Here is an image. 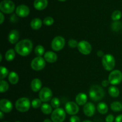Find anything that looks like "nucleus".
I'll use <instances>...</instances> for the list:
<instances>
[{"label": "nucleus", "mask_w": 122, "mask_h": 122, "mask_svg": "<svg viewBox=\"0 0 122 122\" xmlns=\"http://www.w3.org/2000/svg\"></svg>", "instance_id": "8fccbe9b"}, {"label": "nucleus", "mask_w": 122, "mask_h": 122, "mask_svg": "<svg viewBox=\"0 0 122 122\" xmlns=\"http://www.w3.org/2000/svg\"><path fill=\"white\" fill-rule=\"evenodd\" d=\"M52 92L50 88L44 87L39 92V99L43 102H48L52 100Z\"/></svg>", "instance_id": "9b49d317"}, {"label": "nucleus", "mask_w": 122, "mask_h": 122, "mask_svg": "<svg viewBox=\"0 0 122 122\" xmlns=\"http://www.w3.org/2000/svg\"><path fill=\"white\" fill-rule=\"evenodd\" d=\"M44 122H52V121L51 120H50V119H45V120H44Z\"/></svg>", "instance_id": "c03bdc74"}, {"label": "nucleus", "mask_w": 122, "mask_h": 122, "mask_svg": "<svg viewBox=\"0 0 122 122\" xmlns=\"http://www.w3.org/2000/svg\"><path fill=\"white\" fill-rule=\"evenodd\" d=\"M0 70H1V74H0V79L2 80L3 79L5 78L8 75H9V71L5 67L1 66L0 67Z\"/></svg>", "instance_id": "2f4dec72"}, {"label": "nucleus", "mask_w": 122, "mask_h": 122, "mask_svg": "<svg viewBox=\"0 0 122 122\" xmlns=\"http://www.w3.org/2000/svg\"><path fill=\"white\" fill-rule=\"evenodd\" d=\"M97 110L101 114H105L108 112V106L105 102H100L97 106Z\"/></svg>", "instance_id": "5701e85b"}, {"label": "nucleus", "mask_w": 122, "mask_h": 122, "mask_svg": "<svg viewBox=\"0 0 122 122\" xmlns=\"http://www.w3.org/2000/svg\"><path fill=\"white\" fill-rule=\"evenodd\" d=\"M97 56L99 57H103L104 56V54L102 51H98L97 52Z\"/></svg>", "instance_id": "79ce46f5"}, {"label": "nucleus", "mask_w": 122, "mask_h": 122, "mask_svg": "<svg viewBox=\"0 0 122 122\" xmlns=\"http://www.w3.org/2000/svg\"><path fill=\"white\" fill-rule=\"evenodd\" d=\"M15 13L18 16L20 17H26L30 13V9L26 5H20L17 7Z\"/></svg>", "instance_id": "4468645a"}, {"label": "nucleus", "mask_w": 122, "mask_h": 122, "mask_svg": "<svg viewBox=\"0 0 122 122\" xmlns=\"http://www.w3.org/2000/svg\"><path fill=\"white\" fill-rule=\"evenodd\" d=\"M13 107L11 102L7 99H2L0 101V109L3 113H10L13 110Z\"/></svg>", "instance_id": "ddd939ff"}, {"label": "nucleus", "mask_w": 122, "mask_h": 122, "mask_svg": "<svg viewBox=\"0 0 122 122\" xmlns=\"http://www.w3.org/2000/svg\"><path fill=\"white\" fill-rule=\"evenodd\" d=\"M54 22V21L53 18L51 17H46L43 21V23L46 26H51V25H53Z\"/></svg>", "instance_id": "f704fd0d"}, {"label": "nucleus", "mask_w": 122, "mask_h": 122, "mask_svg": "<svg viewBox=\"0 0 122 122\" xmlns=\"http://www.w3.org/2000/svg\"><path fill=\"white\" fill-rule=\"evenodd\" d=\"M51 104L53 108H58L60 106V101L57 98H53L51 101Z\"/></svg>", "instance_id": "473e14b6"}, {"label": "nucleus", "mask_w": 122, "mask_h": 122, "mask_svg": "<svg viewBox=\"0 0 122 122\" xmlns=\"http://www.w3.org/2000/svg\"><path fill=\"white\" fill-rule=\"evenodd\" d=\"M30 102L27 98L23 97L19 98L15 102V108L20 112H26L30 109Z\"/></svg>", "instance_id": "20e7f679"}, {"label": "nucleus", "mask_w": 122, "mask_h": 122, "mask_svg": "<svg viewBox=\"0 0 122 122\" xmlns=\"http://www.w3.org/2000/svg\"><path fill=\"white\" fill-rule=\"evenodd\" d=\"M78 44L77 41L75 40V39H70L68 42V44H69V46L70 48H75L77 47L78 46Z\"/></svg>", "instance_id": "c9c22d12"}, {"label": "nucleus", "mask_w": 122, "mask_h": 122, "mask_svg": "<svg viewBox=\"0 0 122 122\" xmlns=\"http://www.w3.org/2000/svg\"><path fill=\"white\" fill-rule=\"evenodd\" d=\"M19 38H20L19 32L17 30H12L8 36V41L12 44H15L18 42Z\"/></svg>", "instance_id": "dca6fc26"}, {"label": "nucleus", "mask_w": 122, "mask_h": 122, "mask_svg": "<svg viewBox=\"0 0 122 122\" xmlns=\"http://www.w3.org/2000/svg\"><path fill=\"white\" fill-rule=\"evenodd\" d=\"M65 110L67 114L69 115L75 116V114H77L79 110L77 104L73 101H69L67 102L65 106Z\"/></svg>", "instance_id": "f8f14e48"}, {"label": "nucleus", "mask_w": 122, "mask_h": 122, "mask_svg": "<svg viewBox=\"0 0 122 122\" xmlns=\"http://www.w3.org/2000/svg\"><path fill=\"white\" fill-rule=\"evenodd\" d=\"M108 81L113 85H119L122 81V73L119 70H113L110 73Z\"/></svg>", "instance_id": "0eeeda50"}, {"label": "nucleus", "mask_w": 122, "mask_h": 122, "mask_svg": "<svg viewBox=\"0 0 122 122\" xmlns=\"http://www.w3.org/2000/svg\"><path fill=\"white\" fill-rule=\"evenodd\" d=\"M70 122H81V120H80L79 117L75 115L70 117Z\"/></svg>", "instance_id": "4c0bfd02"}, {"label": "nucleus", "mask_w": 122, "mask_h": 122, "mask_svg": "<svg viewBox=\"0 0 122 122\" xmlns=\"http://www.w3.org/2000/svg\"><path fill=\"white\" fill-rule=\"evenodd\" d=\"M48 0H35L33 5L37 10H43L48 5Z\"/></svg>", "instance_id": "a211bd4d"}, {"label": "nucleus", "mask_w": 122, "mask_h": 122, "mask_svg": "<svg viewBox=\"0 0 122 122\" xmlns=\"http://www.w3.org/2000/svg\"><path fill=\"white\" fill-rule=\"evenodd\" d=\"M57 54L52 51H48L44 54V59L46 61L50 63H53L57 61Z\"/></svg>", "instance_id": "f3484780"}, {"label": "nucleus", "mask_w": 122, "mask_h": 122, "mask_svg": "<svg viewBox=\"0 0 122 122\" xmlns=\"http://www.w3.org/2000/svg\"><path fill=\"white\" fill-rule=\"evenodd\" d=\"M3 116H4L3 112H0V119H3Z\"/></svg>", "instance_id": "37998d69"}, {"label": "nucleus", "mask_w": 122, "mask_h": 122, "mask_svg": "<svg viewBox=\"0 0 122 122\" xmlns=\"http://www.w3.org/2000/svg\"><path fill=\"white\" fill-rule=\"evenodd\" d=\"M65 45V39L63 37L58 36L52 39L51 48L55 51H59L64 48Z\"/></svg>", "instance_id": "6e6552de"}, {"label": "nucleus", "mask_w": 122, "mask_h": 122, "mask_svg": "<svg viewBox=\"0 0 122 122\" xmlns=\"http://www.w3.org/2000/svg\"><path fill=\"white\" fill-rule=\"evenodd\" d=\"M95 112V106L91 102L86 104L83 107V113L86 116L92 117L94 115Z\"/></svg>", "instance_id": "2eb2a0df"}, {"label": "nucleus", "mask_w": 122, "mask_h": 122, "mask_svg": "<svg viewBox=\"0 0 122 122\" xmlns=\"http://www.w3.org/2000/svg\"><path fill=\"white\" fill-rule=\"evenodd\" d=\"M44 52H45V49H44V46L42 45H38L35 47V53L37 57H41L44 54Z\"/></svg>", "instance_id": "c756f323"}, {"label": "nucleus", "mask_w": 122, "mask_h": 122, "mask_svg": "<svg viewBox=\"0 0 122 122\" xmlns=\"http://www.w3.org/2000/svg\"><path fill=\"white\" fill-rule=\"evenodd\" d=\"M41 111L44 114H50L52 113V106H50L48 104H43L41 106Z\"/></svg>", "instance_id": "a878e982"}, {"label": "nucleus", "mask_w": 122, "mask_h": 122, "mask_svg": "<svg viewBox=\"0 0 122 122\" xmlns=\"http://www.w3.org/2000/svg\"><path fill=\"white\" fill-rule=\"evenodd\" d=\"M32 106L34 108H38L42 106V101L40 99L35 98L32 101Z\"/></svg>", "instance_id": "72a5a7b5"}, {"label": "nucleus", "mask_w": 122, "mask_h": 122, "mask_svg": "<svg viewBox=\"0 0 122 122\" xmlns=\"http://www.w3.org/2000/svg\"><path fill=\"white\" fill-rule=\"evenodd\" d=\"M122 16V14L121 11L119 10H116L112 13V20H114V21H119V20L121 19Z\"/></svg>", "instance_id": "7c9ffc66"}, {"label": "nucleus", "mask_w": 122, "mask_h": 122, "mask_svg": "<svg viewBox=\"0 0 122 122\" xmlns=\"http://www.w3.org/2000/svg\"><path fill=\"white\" fill-rule=\"evenodd\" d=\"M0 58H1V60H0V62H1L2 61V54H0Z\"/></svg>", "instance_id": "49530a36"}, {"label": "nucleus", "mask_w": 122, "mask_h": 122, "mask_svg": "<svg viewBox=\"0 0 122 122\" xmlns=\"http://www.w3.org/2000/svg\"><path fill=\"white\" fill-rule=\"evenodd\" d=\"M31 89L33 92H38L39 91L41 90L42 87V82L39 79H34L32 80L31 82Z\"/></svg>", "instance_id": "6ab92c4d"}, {"label": "nucleus", "mask_w": 122, "mask_h": 122, "mask_svg": "<svg viewBox=\"0 0 122 122\" xmlns=\"http://www.w3.org/2000/svg\"><path fill=\"white\" fill-rule=\"evenodd\" d=\"M8 88H9V85L7 82L1 80L0 81V92L1 93L5 92L8 91Z\"/></svg>", "instance_id": "c85d7f7f"}, {"label": "nucleus", "mask_w": 122, "mask_h": 122, "mask_svg": "<svg viewBox=\"0 0 122 122\" xmlns=\"http://www.w3.org/2000/svg\"><path fill=\"white\" fill-rule=\"evenodd\" d=\"M66 116V112L61 108L55 109L51 113V118L53 122H63Z\"/></svg>", "instance_id": "39448f33"}, {"label": "nucleus", "mask_w": 122, "mask_h": 122, "mask_svg": "<svg viewBox=\"0 0 122 122\" xmlns=\"http://www.w3.org/2000/svg\"><path fill=\"white\" fill-rule=\"evenodd\" d=\"M15 51L13 49H10L6 52L5 54V57L6 60L8 61H11L12 60L14 59L15 56Z\"/></svg>", "instance_id": "393cba45"}, {"label": "nucleus", "mask_w": 122, "mask_h": 122, "mask_svg": "<svg viewBox=\"0 0 122 122\" xmlns=\"http://www.w3.org/2000/svg\"><path fill=\"white\" fill-rule=\"evenodd\" d=\"M87 100H88V97L87 95L84 93H79L77 94L76 97V102L79 106H83V105H85L87 102Z\"/></svg>", "instance_id": "aec40b11"}, {"label": "nucleus", "mask_w": 122, "mask_h": 122, "mask_svg": "<svg viewBox=\"0 0 122 122\" xmlns=\"http://www.w3.org/2000/svg\"><path fill=\"white\" fill-rule=\"evenodd\" d=\"M58 1H61V2H64V1H66V0H58Z\"/></svg>", "instance_id": "de8ad7c7"}, {"label": "nucleus", "mask_w": 122, "mask_h": 122, "mask_svg": "<svg viewBox=\"0 0 122 122\" xmlns=\"http://www.w3.org/2000/svg\"><path fill=\"white\" fill-rule=\"evenodd\" d=\"M33 44L29 39H23L17 42L15 46V51L18 54L21 56H28L32 52Z\"/></svg>", "instance_id": "f257e3e1"}, {"label": "nucleus", "mask_w": 122, "mask_h": 122, "mask_svg": "<svg viewBox=\"0 0 122 122\" xmlns=\"http://www.w3.org/2000/svg\"><path fill=\"white\" fill-rule=\"evenodd\" d=\"M19 122V121H17V122Z\"/></svg>", "instance_id": "09e8293b"}, {"label": "nucleus", "mask_w": 122, "mask_h": 122, "mask_svg": "<svg viewBox=\"0 0 122 122\" xmlns=\"http://www.w3.org/2000/svg\"><path fill=\"white\" fill-rule=\"evenodd\" d=\"M77 48L79 51L83 55L89 54L92 51L91 45L86 41H82L79 42Z\"/></svg>", "instance_id": "9d476101"}, {"label": "nucleus", "mask_w": 122, "mask_h": 122, "mask_svg": "<svg viewBox=\"0 0 122 122\" xmlns=\"http://www.w3.org/2000/svg\"><path fill=\"white\" fill-rule=\"evenodd\" d=\"M89 97L94 101H98L102 100L105 95V92L102 87L100 86L93 85L91 87L89 92Z\"/></svg>", "instance_id": "f03ea898"}, {"label": "nucleus", "mask_w": 122, "mask_h": 122, "mask_svg": "<svg viewBox=\"0 0 122 122\" xmlns=\"http://www.w3.org/2000/svg\"><path fill=\"white\" fill-rule=\"evenodd\" d=\"M112 30L114 32H119L122 29V23L120 21H114L112 24Z\"/></svg>", "instance_id": "cd10ccee"}, {"label": "nucleus", "mask_w": 122, "mask_h": 122, "mask_svg": "<svg viewBox=\"0 0 122 122\" xmlns=\"http://www.w3.org/2000/svg\"><path fill=\"white\" fill-rule=\"evenodd\" d=\"M114 120V116L112 114H109L107 116L106 118V122H113Z\"/></svg>", "instance_id": "e433bc0d"}, {"label": "nucleus", "mask_w": 122, "mask_h": 122, "mask_svg": "<svg viewBox=\"0 0 122 122\" xmlns=\"http://www.w3.org/2000/svg\"><path fill=\"white\" fill-rule=\"evenodd\" d=\"M0 16H1V20H0V24H1L2 25V23H3L4 21V16L3 14H2V13L1 12V13H0Z\"/></svg>", "instance_id": "a19ab883"}, {"label": "nucleus", "mask_w": 122, "mask_h": 122, "mask_svg": "<svg viewBox=\"0 0 122 122\" xmlns=\"http://www.w3.org/2000/svg\"><path fill=\"white\" fill-rule=\"evenodd\" d=\"M108 93H109L110 95L112 96V97L116 98L119 96L120 91L117 87L114 86H111L108 88Z\"/></svg>", "instance_id": "b1692460"}, {"label": "nucleus", "mask_w": 122, "mask_h": 122, "mask_svg": "<svg viewBox=\"0 0 122 122\" xmlns=\"http://www.w3.org/2000/svg\"><path fill=\"white\" fill-rule=\"evenodd\" d=\"M82 122H91V120H84V121H83Z\"/></svg>", "instance_id": "a18cd8bd"}, {"label": "nucleus", "mask_w": 122, "mask_h": 122, "mask_svg": "<svg viewBox=\"0 0 122 122\" xmlns=\"http://www.w3.org/2000/svg\"><path fill=\"white\" fill-rule=\"evenodd\" d=\"M111 109L114 112H120L122 110V104L120 102L115 101L111 104Z\"/></svg>", "instance_id": "bb28decb"}, {"label": "nucleus", "mask_w": 122, "mask_h": 122, "mask_svg": "<svg viewBox=\"0 0 122 122\" xmlns=\"http://www.w3.org/2000/svg\"><path fill=\"white\" fill-rule=\"evenodd\" d=\"M42 25V21L39 18H35L33 19L31 21L30 26L32 29L33 30H38L41 27Z\"/></svg>", "instance_id": "412c9836"}, {"label": "nucleus", "mask_w": 122, "mask_h": 122, "mask_svg": "<svg viewBox=\"0 0 122 122\" xmlns=\"http://www.w3.org/2000/svg\"><path fill=\"white\" fill-rule=\"evenodd\" d=\"M109 83H110L109 81H107V80H104V81H102V83H101V84H102V85L103 86L107 87V86L109 85Z\"/></svg>", "instance_id": "58836bf2"}, {"label": "nucleus", "mask_w": 122, "mask_h": 122, "mask_svg": "<svg viewBox=\"0 0 122 122\" xmlns=\"http://www.w3.org/2000/svg\"><path fill=\"white\" fill-rule=\"evenodd\" d=\"M31 67L35 71H40L45 67L46 65L45 60L41 57H37L32 60L31 62Z\"/></svg>", "instance_id": "1a4fd4ad"}, {"label": "nucleus", "mask_w": 122, "mask_h": 122, "mask_svg": "<svg viewBox=\"0 0 122 122\" xmlns=\"http://www.w3.org/2000/svg\"><path fill=\"white\" fill-rule=\"evenodd\" d=\"M115 122H122V114L119 115L116 118Z\"/></svg>", "instance_id": "ea45409f"}, {"label": "nucleus", "mask_w": 122, "mask_h": 122, "mask_svg": "<svg viewBox=\"0 0 122 122\" xmlns=\"http://www.w3.org/2000/svg\"><path fill=\"white\" fill-rule=\"evenodd\" d=\"M15 4L11 0H3L0 3V10L5 14H10L14 11Z\"/></svg>", "instance_id": "423d86ee"}, {"label": "nucleus", "mask_w": 122, "mask_h": 122, "mask_svg": "<svg viewBox=\"0 0 122 122\" xmlns=\"http://www.w3.org/2000/svg\"><path fill=\"white\" fill-rule=\"evenodd\" d=\"M102 64L107 71H112L115 67V58L112 55L107 54L104 55L102 59Z\"/></svg>", "instance_id": "7ed1b4c3"}, {"label": "nucleus", "mask_w": 122, "mask_h": 122, "mask_svg": "<svg viewBox=\"0 0 122 122\" xmlns=\"http://www.w3.org/2000/svg\"><path fill=\"white\" fill-rule=\"evenodd\" d=\"M19 77L17 74L14 71H11L8 75V81L10 83L13 85H15L18 83Z\"/></svg>", "instance_id": "4be33fe9"}]
</instances>
